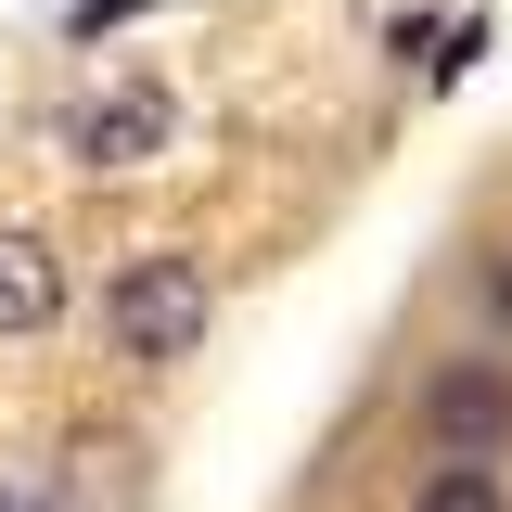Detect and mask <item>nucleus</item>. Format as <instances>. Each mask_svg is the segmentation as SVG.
Instances as JSON below:
<instances>
[{
    "mask_svg": "<svg viewBox=\"0 0 512 512\" xmlns=\"http://www.w3.org/2000/svg\"><path fill=\"white\" fill-rule=\"evenodd\" d=\"M77 461H90V500H103V512H128V500H141V474H128V436H90Z\"/></svg>",
    "mask_w": 512,
    "mask_h": 512,
    "instance_id": "6",
    "label": "nucleus"
},
{
    "mask_svg": "<svg viewBox=\"0 0 512 512\" xmlns=\"http://www.w3.org/2000/svg\"><path fill=\"white\" fill-rule=\"evenodd\" d=\"M0 512H52V500H26V487H0Z\"/></svg>",
    "mask_w": 512,
    "mask_h": 512,
    "instance_id": "8",
    "label": "nucleus"
},
{
    "mask_svg": "<svg viewBox=\"0 0 512 512\" xmlns=\"http://www.w3.org/2000/svg\"><path fill=\"white\" fill-rule=\"evenodd\" d=\"M64 308V256L39 231H0V333H39Z\"/></svg>",
    "mask_w": 512,
    "mask_h": 512,
    "instance_id": "4",
    "label": "nucleus"
},
{
    "mask_svg": "<svg viewBox=\"0 0 512 512\" xmlns=\"http://www.w3.org/2000/svg\"><path fill=\"white\" fill-rule=\"evenodd\" d=\"M103 320H116V359H141V372H167V359H192L205 346V256H128L116 295H103Z\"/></svg>",
    "mask_w": 512,
    "mask_h": 512,
    "instance_id": "1",
    "label": "nucleus"
},
{
    "mask_svg": "<svg viewBox=\"0 0 512 512\" xmlns=\"http://www.w3.org/2000/svg\"><path fill=\"white\" fill-rule=\"evenodd\" d=\"M167 90H103V103H77V116H64V154H77V167H154V154H167Z\"/></svg>",
    "mask_w": 512,
    "mask_h": 512,
    "instance_id": "2",
    "label": "nucleus"
},
{
    "mask_svg": "<svg viewBox=\"0 0 512 512\" xmlns=\"http://www.w3.org/2000/svg\"><path fill=\"white\" fill-rule=\"evenodd\" d=\"M410 512H512V500H500V474H487V461H436Z\"/></svg>",
    "mask_w": 512,
    "mask_h": 512,
    "instance_id": "5",
    "label": "nucleus"
},
{
    "mask_svg": "<svg viewBox=\"0 0 512 512\" xmlns=\"http://www.w3.org/2000/svg\"><path fill=\"white\" fill-rule=\"evenodd\" d=\"M487 295H500V308H512V256H500V269H487Z\"/></svg>",
    "mask_w": 512,
    "mask_h": 512,
    "instance_id": "7",
    "label": "nucleus"
},
{
    "mask_svg": "<svg viewBox=\"0 0 512 512\" xmlns=\"http://www.w3.org/2000/svg\"><path fill=\"white\" fill-rule=\"evenodd\" d=\"M423 423H436V448L448 461H500L512 448V372H436V397H423Z\"/></svg>",
    "mask_w": 512,
    "mask_h": 512,
    "instance_id": "3",
    "label": "nucleus"
}]
</instances>
